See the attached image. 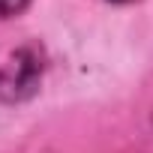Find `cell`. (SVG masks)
Listing matches in <instances>:
<instances>
[{"mask_svg":"<svg viewBox=\"0 0 153 153\" xmlns=\"http://www.w3.org/2000/svg\"><path fill=\"white\" fill-rule=\"evenodd\" d=\"M114 3H129V0H114Z\"/></svg>","mask_w":153,"mask_h":153,"instance_id":"3","label":"cell"},{"mask_svg":"<svg viewBox=\"0 0 153 153\" xmlns=\"http://www.w3.org/2000/svg\"><path fill=\"white\" fill-rule=\"evenodd\" d=\"M42 78V57L36 48H18L0 69V96L6 102H21L36 93Z\"/></svg>","mask_w":153,"mask_h":153,"instance_id":"1","label":"cell"},{"mask_svg":"<svg viewBox=\"0 0 153 153\" xmlns=\"http://www.w3.org/2000/svg\"><path fill=\"white\" fill-rule=\"evenodd\" d=\"M30 3V0H0V15L9 18V15H18L24 6Z\"/></svg>","mask_w":153,"mask_h":153,"instance_id":"2","label":"cell"}]
</instances>
